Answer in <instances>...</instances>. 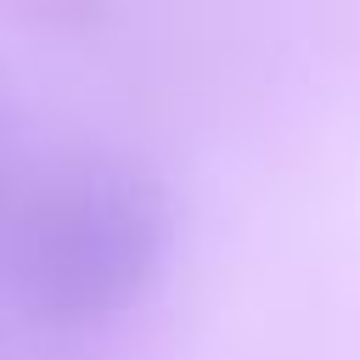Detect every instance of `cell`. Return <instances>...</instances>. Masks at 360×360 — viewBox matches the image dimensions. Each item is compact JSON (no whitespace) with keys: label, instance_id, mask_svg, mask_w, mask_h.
I'll use <instances>...</instances> for the list:
<instances>
[{"label":"cell","instance_id":"cell-1","mask_svg":"<svg viewBox=\"0 0 360 360\" xmlns=\"http://www.w3.org/2000/svg\"><path fill=\"white\" fill-rule=\"evenodd\" d=\"M174 248L169 186L124 158L68 163L22 214L17 298L45 326H96L141 304Z\"/></svg>","mask_w":360,"mask_h":360}]
</instances>
